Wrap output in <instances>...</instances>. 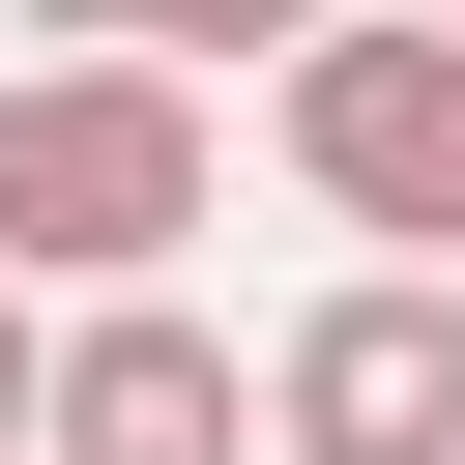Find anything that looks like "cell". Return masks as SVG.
Instances as JSON below:
<instances>
[{"instance_id":"cell-1","label":"cell","mask_w":465,"mask_h":465,"mask_svg":"<svg viewBox=\"0 0 465 465\" xmlns=\"http://www.w3.org/2000/svg\"><path fill=\"white\" fill-rule=\"evenodd\" d=\"M232 203V145H203V58H145V29H87V58H0V291H58V320H116V291H174V232Z\"/></svg>"},{"instance_id":"cell-2","label":"cell","mask_w":465,"mask_h":465,"mask_svg":"<svg viewBox=\"0 0 465 465\" xmlns=\"http://www.w3.org/2000/svg\"><path fill=\"white\" fill-rule=\"evenodd\" d=\"M291 174H320V232H378V262H436L465 291V0L436 29H291Z\"/></svg>"},{"instance_id":"cell-3","label":"cell","mask_w":465,"mask_h":465,"mask_svg":"<svg viewBox=\"0 0 465 465\" xmlns=\"http://www.w3.org/2000/svg\"><path fill=\"white\" fill-rule=\"evenodd\" d=\"M262 465H465V291L436 262H349L262 320Z\"/></svg>"},{"instance_id":"cell-4","label":"cell","mask_w":465,"mask_h":465,"mask_svg":"<svg viewBox=\"0 0 465 465\" xmlns=\"http://www.w3.org/2000/svg\"><path fill=\"white\" fill-rule=\"evenodd\" d=\"M29 465H262V349H232L203 291H116V320H58Z\"/></svg>"},{"instance_id":"cell-5","label":"cell","mask_w":465,"mask_h":465,"mask_svg":"<svg viewBox=\"0 0 465 465\" xmlns=\"http://www.w3.org/2000/svg\"><path fill=\"white\" fill-rule=\"evenodd\" d=\"M29 378H58V320H29V291H0V436H29Z\"/></svg>"},{"instance_id":"cell-6","label":"cell","mask_w":465,"mask_h":465,"mask_svg":"<svg viewBox=\"0 0 465 465\" xmlns=\"http://www.w3.org/2000/svg\"><path fill=\"white\" fill-rule=\"evenodd\" d=\"M0 465H29V436H0Z\"/></svg>"}]
</instances>
